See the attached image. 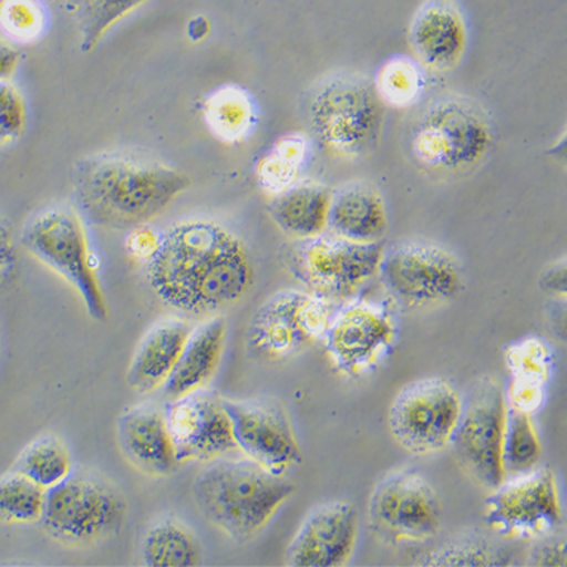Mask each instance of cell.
Wrapping results in <instances>:
<instances>
[{
    "instance_id": "32",
    "label": "cell",
    "mask_w": 567,
    "mask_h": 567,
    "mask_svg": "<svg viewBox=\"0 0 567 567\" xmlns=\"http://www.w3.org/2000/svg\"><path fill=\"white\" fill-rule=\"evenodd\" d=\"M51 27L44 0H0V34L14 45L39 43Z\"/></svg>"
},
{
    "instance_id": "36",
    "label": "cell",
    "mask_w": 567,
    "mask_h": 567,
    "mask_svg": "<svg viewBox=\"0 0 567 567\" xmlns=\"http://www.w3.org/2000/svg\"><path fill=\"white\" fill-rule=\"evenodd\" d=\"M28 127V107L22 91L11 81H0V146L22 138Z\"/></svg>"
},
{
    "instance_id": "27",
    "label": "cell",
    "mask_w": 567,
    "mask_h": 567,
    "mask_svg": "<svg viewBox=\"0 0 567 567\" xmlns=\"http://www.w3.org/2000/svg\"><path fill=\"white\" fill-rule=\"evenodd\" d=\"M141 554L151 567H194L200 565L202 548L196 534L176 517H161L143 537Z\"/></svg>"
},
{
    "instance_id": "28",
    "label": "cell",
    "mask_w": 567,
    "mask_h": 567,
    "mask_svg": "<svg viewBox=\"0 0 567 567\" xmlns=\"http://www.w3.org/2000/svg\"><path fill=\"white\" fill-rule=\"evenodd\" d=\"M14 470L48 491L72 474L73 457L69 446L55 434H41L24 446Z\"/></svg>"
},
{
    "instance_id": "41",
    "label": "cell",
    "mask_w": 567,
    "mask_h": 567,
    "mask_svg": "<svg viewBox=\"0 0 567 567\" xmlns=\"http://www.w3.org/2000/svg\"><path fill=\"white\" fill-rule=\"evenodd\" d=\"M20 61H22V55H20L18 45L0 35V81H10L18 72Z\"/></svg>"
},
{
    "instance_id": "40",
    "label": "cell",
    "mask_w": 567,
    "mask_h": 567,
    "mask_svg": "<svg viewBox=\"0 0 567 567\" xmlns=\"http://www.w3.org/2000/svg\"><path fill=\"white\" fill-rule=\"evenodd\" d=\"M532 565L534 566H565V542L545 540L533 549Z\"/></svg>"
},
{
    "instance_id": "26",
    "label": "cell",
    "mask_w": 567,
    "mask_h": 567,
    "mask_svg": "<svg viewBox=\"0 0 567 567\" xmlns=\"http://www.w3.org/2000/svg\"><path fill=\"white\" fill-rule=\"evenodd\" d=\"M313 144L308 135L291 132L280 136L255 167L256 179L264 193L275 197L300 181L301 172L312 159Z\"/></svg>"
},
{
    "instance_id": "39",
    "label": "cell",
    "mask_w": 567,
    "mask_h": 567,
    "mask_svg": "<svg viewBox=\"0 0 567 567\" xmlns=\"http://www.w3.org/2000/svg\"><path fill=\"white\" fill-rule=\"evenodd\" d=\"M161 231H156L148 225L136 226L130 229L126 238V250L132 258L147 262L155 254L157 244H159Z\"/></svg>"
},
{
    "instance_id": "35",
    "label": "cell",
    "mask_w": 567,
    "mask_h": 567,
    "mask_svg": "<svg viewBox=\"0 0 567 567\" xmlns=\"http://www.w3.org/2000/svg\"><path fill=\"white\" fill-rule=\"evenodd\" d=\"M499 553H496L489 542L482 537L467 536L441 546L429 554L425 566H499L506 563L499 561Z\"/></svg>"
},
{
    "instance_id": "34",
    "label": "cell",
    "mask_w": 567,
    "mask_h": 567,
    "mask_svg": "<svg viewBox=\"0 0 567 567\" xmlns=\"http://www.w3.org/2000/svg\"><path fill=\"white\" fill-rule=\"evenodd\" d=\"M504 360L512 380L532 382L548 386L556 370V358L548 342L542 338L528 337L508 343Z\"/></svg>"
},
{
    "instance_id": "22",
    "label": "cell",
    "mask_w": 567,
    "mask_h": 567,
    "mask_svg": "<svg viewBox=\"0 0 567 567\" xmlns=\"http://www.w3.org/2000/svg\"><path fill=\"white\" fill-rule=\"evenodd\" d=\"M389 227L386 205L370 182H347L330 197L327 231L359 244L382 243Z\"/></svg>"
},
{
    "instance_id": "25",
    "label": "cell",
    "mask_w": 567,
    "mask_h": 567,
    "mask_svg": "<svg viewBox=\"0 0 567 567\" xmlns=\"http://www.w3.org/2000/svg\"><path fill=\"white\" fill-rule=\"evenodd\" d=\"M203 122L219 143H246L255 134L260 118L254 93L238 84L219 85L202 103Z\"/></svg>"
},
{
    "instance_id": "23",
    "label": "cell",
    "mask_w": 567,
    "mask_h": 567,
    "mask_svg": "<svg viewBox=\"0 0 567 567\" xmlns=\"http://www.w3.org/2000/svg\"><path fill=\"white\" fill-rule=\"evenodd\" d=\"M192 330V324L182 318H164L144 333L126 374L132 391L148 395L163 389Z\"/></svg>"
},
{
    "instance_id": "6",
    "label": "cell",
    "mask_w": 567,
    "mask_h": 567,
    "mask_svg": "<svg viewBox=\"0 0 567 567\" xmlns=\"http://www.w3.org/2000/svg\"><path fill=\"white\" fill-rule=\"evenodd\" d=\"M20 244L29 255L72 285L94 321L110 317L89 235L81 215L64 203L45 206L24 223Z\"/></svg>"
},
{
    "instance_id": "17",
    "label": "cell",
    "mask_w": 567,
    "mask_h": 567,
    "mask_svg": "<svg viewBox=\"0 0 567 567\" xmlns=\"http://www.w3.org/2000/svg\"><path fill=\"white\" fill-rule=\"evenodd\" d=\"M164 415L179 465L210 462L236 450L225 399L208 388L168 400Z\"/></svg>"
},
{
    "instance_id": "14",
    "label": "cell",
    "mask_w": 567,
    "mask_h": 567,
    "mask_svg": "<svg viewBox=\"0 0 567 567\" xmlns=\"http://www.w3.org/2000/svg\"><path fill=\"white\" fill-rule=\"evenodd\" d=\"M368 520L372 532L392 545L430 540L441 529V501L420 471H393L372 492Z\"/></svg>"
},
{
    "instance_id": "24",
    "label": "cell",
    "mask_w": 567,
    "mask_h": 567,
    "mask_svg": "<svg viewBox=\"0 0 567 567\" xmlns=\"http://www.w3.org/2000/svg\"><path fill=\"white\" fill-rule=\"evenodd\" d=\"M332 192L312 181H298L284 193L271 197L268 210L272 221L289 238H313L327 231Z\"/></svg>"
},
{
    "instance_id": "19",
    "label": "cell",
    "mask_w": 567,
    "mask_h": 567,
    "mask_svg": "<svg viewBox=\"0 0 567 567\" xmlns=\"http://www.w3.org/2000/svg\"><path fill=\"white\" fill-rule=\"evenodd\" d=\"M409 43L422 68L449 72L467 48V28L454 0H424L413 14Z\"/></svg>"
},
{
    "instance_id": "15",
    "label": "cell",
    "mask_w": 567,
    "mask_h": 567,
    "mask_svg": "<svg viewBox=\"0 0 567 567\" xmlns=\"http://www.w3.org/2000/svg\"><path fill=\"white\" fill-rule=\"evenodd\" d=\"M484 501L487 527L507 539H546L560 528L563 512L556 475L533 470L508 477Z\"/></svg>"
},
{
    "instance_id": "33",
    "label": "cell",
    "mask_w": 567,
    "mask_h": 567,
    "mask_svg": "<svg viewBox=\"0 0 567 567\" xmlns=\"http://www.w3.org/2000/svg\"><path fill=\"white\" fill-rule=\"evenodd\" d=\"M44 501V487L19 471L12 470L0 477V520L3 523H40Z\"/></svg>"
},
{
    "instance_id": "29",
    "label": "cell",
    "mask_w": 567,
    "mask_h": 567,
    "mask_svg": "<svg viewBox=\"0 0 567 567\" xmlns=\"http://www.w3.org/2000/svg\"><path fill=\"white\" fill-rule=\"evenodd\" d=\"M372 84L383 105L404 110L420 102L427 82L416 58L396 55L380 65Z\"/></svg>"
},
{
    "instance_id": "3",
    "label": "cell",
    "mask_w": 567,
    "mask_h": 567,
    "mask_svg": "<svg viewBox=\"0 0 567 567\" xmlns=\"http://www.w3.org/2000/svg\"><path fill=\"white\" fill-rule=\"evenodd\" d=\"M293 492L287 478L248 457L227 455L206 462L193 483L198 512L238 544L262 533Z\"/></svg>"
},
{
    "instance_id": "1",
    "label": "cell",
    "mask_w": 567,
    "mask_h": 567,
    "mask_svg": "<svg viewBox=\"0 0 567 567\" xmlns=\"http://www.w3.org/2000/svg\"><path fill=\"white\" fill-rule=\"evenodd\" d=\"M246 243L213 218H188L161 231L146 262L153 296L185 318L206 320L243 300L255 284Z\"/></svg>"
},
{
    "instance_id": "7",
    "label": "cell",
    "mask_w": 567,
    "mask_h": 567,
    "mask_svg": "<svg viewBox=\"0 0 567 567\" xmlns=\"http://www.w3.org/2000/svg\"><path fill=\"white\" fill-rule=\"evenodd\" d=\"M126 516L118 487L97 472L81 470L45 491L40 523L60 544L90 546L118 534Z\"/></svg>"
},
{
    "instance_id": "16",
    "label": "cell",
    "mask_w": 567,
    "mask_h": 567,
    "mask_svg": "<svg viewBox=\"0 0 567 567\" xmlns=\"http://www.w3.org/2000/svg\"><path fill=\"white\" fill-rule=\"evenodd\" d=\"M236 450L285 477L303 461L292 422L284 405L271 399L226 400Z\"/></svg>"
},
{
    "instance_id": "31",
    "label": "cell",
    "mask_w": 567,
    "mask_h": 567,
    "mask_svg": "<svg viewBox=\"0 0 567 567\" xmlns=\"http://www.w3.org/2000/svg\"><path fill=\"white\" fill-rule=\"evenodd\" d=\"M148 0H69L76 18L81 49L94 51L103 37Z\"/></svg>"
},
{
    "instance_id": "4",
    "label": "cell",
    "mask_w": 567,
    "mask_h": 567,
    "mask_svg": "<svg viewBox=\"0 0 567 567\" xmlns=\"http://www.w3.org/2000/svg\"><path fill=\"white\" fill-rule=\"evenodd\" d=\"M306 118L313 138L330 155L363 159L379 146L383 103L374 84L358 72H333L309 91Z\"/></svg>"
},
{
    "instance_id": "30",
    "label": "cell",
    "mask_w": 567,
    "mask_h": 567,
    "mask_svg": "<svg viewBox=\"0 0 567 567\" xmlns=\"http://www.w3.org/2000/svg\"><path fill=\"white\" fill-rule=\"evenodd\" d=\"M540 458V437L534 427L533 416L507 404L503 453H501L504 480L536 470Z\"/></svg>"
},
{
    "instance_id": "2",
    "label": "cell",
    "mask_w": 567,
    "mask_h": 567,
    "mask_svg": "<svg viewBox=\"0 0 567 567\" xmlns=\"http://www.w3.org/2000/svg\"><path fill=\"white\" fill-rule=\"evenodd\" d=\"M79 208L93 225L130 230L148 225L192 185L188 175L130 148L90 153L74 165Z\"/></svg>"
},
{
    "instance_id": "42",
    "label": "cell",
    "mask_w": 567,
    "mask_h": 567,
    "mask_svg": "<svg viewBox=\"0 0 567 567\" xmlns=\"http://www.w3.org/2000/svg\"><path fill=\"white\" fill-rule=\"evenodd\" d=\"M0 349H2V333H0Z\"/></svg>"
},
{
    "instance_id": "11",
    "label": "cell",
    "mask_w": 567,
    "mask_h": 567,
    "mask_svg": "<svg viewBox=\"0 0 567 567\" xmlns=\"http://www.w3.org/2000/svg\"><path fill=\"white\" fill-rule=\"evenodd\" d=\"M506 413L503 388L491 377H482L463 395L461 416L450 441L463 470L487 491L504 482L501 453Z\"/></svg>"
},
{
    "instance_id": "38",
    "label": "cell",
    "mask_w": 567,
    "mask_h": 567,
    "mask_svg": "<svg viewBox=\"0 0 567 567\" xmlns=\"http://www.w3.org/2000/svg\"><path fill=\"white\" fill-rule=\"evenodd\" d=\"M19 256L11 223L0 215V293L11 287L18 276Z\"/></svg>"
},
{
    "instance_id": "18",
    "label": "cell",
    "mask_w": 567,
    "mask_h": 567,
    "mask_svg": "<svg viewBox=\"0 0 567 567\" xmlns=\"http://www.w3.org/2000/svg\"><path fill=\"white\" fill-rule=\"evenodd\" d=\"M359 536V513L347 501H330L313 507L289 542L287 565L338 567L353 557Z\"/></svg>"
},
{
    "instance_id": "9",
    "label": "cell",
    "mask_w": 567,
    "mask_h": 567,
    "mask_svg": "<svg viewBox=\"0 0 567 567\" xmlns=\"http://www.w3.org/2000/svg\"><path fill=\"white\" fill-rule=\"evenodd\" d=\"M377 275L396 301L412 309L449 303L465 285L461 260L445 247L422 239L383 248Z\"/></svg>"
},
{
    "instance_id": "10",
    "label": "cell",
    "mask_w": 567,
    "mask_h": 567,
    "mask_svg": "<svg viewBox=\"0 0 567 567\" xmlns=\"http://www.w3.org/2000/svg\"><path fill=\"white\" fill-rule=\"evenodd\" d=\"M333 313L324 298L284 289L256 310L248 324V350L268 362L291 359L324 338Z\"/></svg>"
},
{
    "instance_id": "37",
    "label": "cell",
    "mask_w": 567,
    "mask_h": 567,
    "mask_svg": "<svg viewBox=\"0 0 567 567\" xmlns=\"http://www.w3.org/2000/svg\"><path fill=\"white\" fill-rule=\"evenodd\" d=\"M546 391H548V386H544V384L511 379L504 395H506L508 405L533 416L534 413L539 412L544 408Z\"/></svg>"
},
{
    "instance_id": "12",
    "label": "cell",
    "mask_w": 567,
    "mask_h": 567,
    "mask_svg": "<svg viewBox=\"0 0 567 567\" xmlns=\"http://www.w3.org/2000/svg\"><path fill=\"white\" fill-rule=\"evenodd\" d=\"M463 395L444 379L408 384L392 401L388 429L393 441L413 455H429L450 446L461 416Z\"/></svg>"
},
{
    "instance_id": "20",
    "label": "cell",
    "mask_w": 567,
    "mask_h": 567,
    "mask_svg": "<svg viewBox=\"0 0 567 567\" xmlns=\"http://www.w3.org/2000/svg\"><path fill=\"white\" fill-rule=\"evenodd\" d=\"M117 439L124 457L144 474L167 477L179 466L164 409L157 404L124 409L117 421Z\"/></svg>"
},
{
    "instance_id": "21",
    "label": "cell",
    "mask_w": 567,
    "mask_h": 567,
    "mask_svg": "<svg viewBox=\"0 0 567 567\" xmlns=\"http://www.w3.org/2000/svg\"><path fill=\"white\" fill-rule=\"evenodd\" d=\"M226 342L227 322L219 315L206 318L193 327L175 370L161 389L165 399H181L208 388L221 365Z\"/></svg>"
},
{
    "instance_id": "13",
    "label": "cell",
    "mask_w": 567,
    "mask_h": 567,
    "mask_svg": "<svg viewBox=\"0 0 567 567\" xmlns=\"http://www.w3.org/2000/svg\"><path fill=\"white\" fill-rule=\"evenodd\" d=\"M399 338V322L383 301H347L327 327V355L341 374L358 379L374 371Z\"/></svg>"
},
{
    "instance_id": "5",
    "label": "cell",
    "mask_w": 567,
    "mask_h": 567,
    "mask_svg": "<svg viewBox=\"0 0 567 567\" xmlns=\"http://www.w3.org/2000/svg\"><path fill=\"white\" fill-rule=\"evenodd\" d=\"M492 146L489 117L478 103L458 94L434 99L412 127L413 159L436 175L471 172L486 159Z\"/></svg>"
},
{
    "instance_id": "8",
    "label": "cell",
    "mask_w": 567,
    "mask_h": 567,
    "mask_svg": "<svg viewBox=\"0 0 567 567\" xmlns=\"http://www.w3.org/2000/svg\"><path fill=\"white\" fill-rule=\"evenodd\" d=\"M382 243L359 244L324 231L289 248V268L315 296L347 303L377 275Z\"/></svg>"
}]
</instances>
